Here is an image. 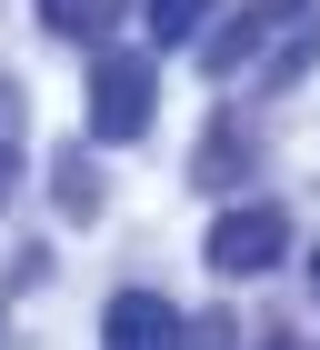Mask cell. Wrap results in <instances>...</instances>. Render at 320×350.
<instances>
[{"mask_svg":"<svg viewBox=\"0 0 320 350\" xmlns=\"http://www.w3.org/2000/svg\"><path fill=\"white\" fill-rule=\"evenodd\" d=\"M181 350H240V321H230V310H190V321H181Z\"/></svg>","mask_w":320,"mask_h":350,"instance_id":"obj_9","label":"cell"},{"mask_svg":"<svg viewBox=\"0 0 320 350\" xmlns=\"http://www.w3.org/2000/svg\"><path fill=\"white\" fill-rule=\"evenodd\" d=\"M51 200H60V220H101L110 211L101 161H90V150H60V161H51Z\"/></svg>","mask_w":320,"mask_h":350,"instance_id":"obj_5","label":"cell"},{"mask_svg":"<svg viewBox=\"0 0 320 350\" xmlns=\"http://www.w3.org/2000/svg\"><path fill=\"white\" fill-rule=\"evenodd\" d=\"M310 60H320V21H300V30H291V40H280V51H270V60H261V81H270V90H291V81H300V70H310Z\"/></svg>","mask_w":320,"mask_h":350,"instance_id":"obj_7","label":"cell"},{"mask_svg":"<svg viewBox=\"0 0 320 350\" xmlns=\"http://www.w3.org/2000/svg\"><path fill=\"white\" fill-rule=\"evenodd\" d=\"M310 291H320V250H310Z\"/></svg>","mask_w":320,"mask_h":350,"instance_id":"obj_12","label":"cell"},{"mask_svg":"<svg viewBox=\"0 0 320 350\" xmlns=\"http://www.w3.org/2000/svg\"><path fill=\"white\" fill-rule=\"evenodd\" d=\"M101 350H181V310L160 291H120L101 310Z\"/></svg>","mask_w":320,"mask_h":350,"instance_id":"obj_4","label":"cell"},{"mask_svg":"<svg viewBox=\"0 0 320 350\" xmlns=\"http://www.w3.org/2000/svg\"><path fill=\"white\" fill-rule=\"evenodd\" d=\"M230 170H240V120H220L211 150H200V180H230Z\"/></svg>","mask_w":320,"mask_h":350,"instance_id":"obj_10","label":"cell"},{"mask_svg":"<svg viewBox=\"0 0 320 350\" xmlns=\"http://www.w3.org/2000/svg\"><path fill=\"white\" fill-rule=\"evenodd\" d=\"M200 250H211L220 280H261V270L291 250V220L270 211V200H240V211H220V220H211V241H200Z\"/></svg>","mask_w":320,"mask_h":350,"instance_id":"obj_2","label":"cell"},{"mask_svg":"<svg viewBox=\"0 0 320 350\" xmlns=\"http://www.w3.org/2000/svg\"><path fill=\"white\" fill-rule=\"evenodd\" d=\"M150 90H160L150 51H90V140H140L150 131Z\"/></svg>","mask_w":320,"mask_h":350,"instance_id":"obj_1","label":"cell"},{"mask_svg":"<svg viewBox=\"0 0 320 350\" xmlns=\"http://www.w3.org/2000/svg\"><path fill=\"white\" fill-rule=\"evenodd\" d=\"M300 21H310V0H250V10H230V21L200 40V70H211V81H230V70H250V60H261L280 30H300Z\"/></svg>","mask_w":320,"mask_h":350,"instance_id":"obj_3","label":"cell"},{"mask_svg":"<svg viewBox=\"0 0 320 350\" xmlns=\"http://www.w3.org/2000/svg\"><path fill=\"white\" fill-rule=\"evenodd\" d=\"M261 350H320V340H300V330H270V340Z\"/></svg>","mask_w":320,"mask_h":350,"instance_id":"obj_11","label":"cell"},{"mask_svg":"<svg viewBox=\"0 0 320 350\" xmlns=\"http://www.w3.org/2000/svg\"><path fill=\"white\" fill-rule=\"evenodd\" d=\"M120 10H131V0H40V21H51L60 40H110Z\"/></svg>","mask_w":320,"mask_h":350,"instance_id":"obj_6","label":"cell"},{"mask_svg":"<svg viewBox=\"0 0 320 350\" xmlns=\"http://www.w3.org/2000/svg\"><path fill=\"white\" fill-rule=\"evenodd\" d=\"M211 30V0H150V40H200Z\"/></svg>","mask_w":320,"mask_h":350,"instance_id":"obj_8","label":"cell"}]
</instances>
